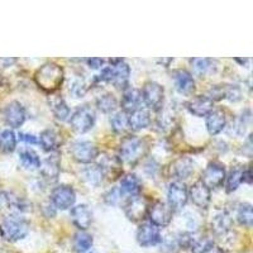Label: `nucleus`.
I'll return each mask as SVG.
<instances>
[{
    "mask_svg": "<svg viewBox=\"0 0 253 253\" xmlns=\"http://www.w3.org/2000/svg\"><path fill=\"white\" fill-rule=\"evenodd\" d=\"M63 78H65V74H63L62 67L58 66L55 62H48L38 69L35 75V81L41 90L48 94H53L61 87Z\"/></svg>",
    "mask_w": 253,
    "mask_h": 253,
    "instance_id": "f257e3e1",
    "label": "nucleus"
},
{
    "mask_svg": "<svg viewBox=\"0 0 253 253\" xmlns=\"http://www.w3.org/2000/svg\"><path fill=\"white\" fill-rule=\"evenodd\" d=\"M29 232V223L23 216L10 214L0 221V234L9 242H17L23 239Z\"/></svg>",
    "mask_w": 253,
    "mask_h": 253,
    "instance_id": "f03ea898",
    "label": "nucleus"
},
{
    "mask_svg": "<svg viewBox=\"0 0 253 253\" xmlns=\"http://www.w3.org/2000/svg\"><path fill=\"white\" fill-rule=\"evenodd\" d=\"M148 144L138 137H126L119 146V160L128 165H135L146 156Z\"/></svg>",
    "mask_w": 253,
    "mask_h": 253,
    "instance_id": "7ed1b4c3",
    "label": "nucleus"
},
{
    "mask_svg": "<svg viewBox=\"0 0 253 253\" xmlns=\"http://www.w3.org/2000/svg\"><path fill=\"white\" fill-rule=\"evenodd\" d=\"M130 78V67L124 62V60L119 61L115 65H110L108 67H104L100 75L96 78V80L101 83L113 84L118 89L126 90L129 86Z\"/></svg>",
    "mask_w": 253,
    "mask_h": 253,
    "instance_id": "20e7f679",
    "label": "nucleus"
},
{
    "mask_svg": "<svg viewBox=\"0 0 253 253\" xmlns=\"http://www.w3.org/2000/svg\"><path fill=\"white\" fill-rule=\"evenodd\" d=\"M95 121H96V115H95L94 109L85 104L76 108L75 112L72 113L70 118V126L75 132L86 133L92 129Z\"/></svg>",
    "mask_w": 253,
    "mask_h": 253,
    "instance_id": "39448f33",
    "label": "nucleus"
},
{
    "mask_svg": "<svg viewBox=\"0 0 253 253\" xmlns=\"http://www.w3.org/2000/svg\"><path fill=\"white\" fill-rule=\"evenodd\" d=\"M141 98L148 109L158 112L162 109L165 99V89L161 84L156 81H147L141 91Z\"/></svg>",
    "mask_w": 253,
    "mask_h": 253,
    "instance_id": "423d86ee",
    "label": "nucleus"
},
{
    "mask_svg": "<svg viewBox=\"0 0 253 253\" xmlns=\"http://www.w3.org/2000/svg\"><path fill=\"white\" fill-rule=\"evenodd\" d=\"M70 153L79 164L90 165L98 158L99 150L96 144L90 141H76L70 147Z\"/></svg>",
    "mask_w": 253,
    "mask_h": 253,
    "instance_id": "0eeeda50",
    "label": "nucleus"
},
{
    "mask_svg": "<svg viewBox=\"0 0 253 253\" xmlns=\"http://www.w3.org/2000/svg\"><path fill=\"white\" fill-rule=\"evenodd\" d=\"M225 176H227V172H225L224 165L213 161L208 164V166L205 167L200 181L211 191V189H219V187L223 186L225 181Z\"/></svg>",
    "mask_w": 253,
    "mask_h": 253,
    "instance_id": "6e6552de",
    "label": "nucleus"
},
{
    "mask_svg": "<svg viewBox=\"0 0 253 253\" xmlns=\"http://www.w3.org/2000/svg\"><path fill=\"white\" fill-rule=\"evenodd\" d=\"M148 219L150 223L157 228H165L170 224L173 216V210L169 207V204L164 202H155L151 207H148Z\"/></svg>",
    "mask_w": 253,
    "mask_h": 253,
    "instance_id": "1a4fd4ad",
    "label": "nucleus"
},
{
    "mask_svg": "<svg viewBox=\"0 0 253 253\" xmlns=\"http://www.w3.org/2000/svg\"><path fill=\"white\" fill-rule=\"evenodd\" d=\"M76 202V193L70 185H58L51 193V203L58 210L71 209Z\"/></svg>",
    "mask_w": 253,
    "mask_h": 253,
    "instance_id": "9d476101",
    "label": "nucleus"
},
{
    "mask_svg": "<svg viewBox=\"0 0 253 253\" xmlns=\"http://www.w3.org/2000/svg\"><path fill=\"white\" fill-rule=\"evenodd\" d=\"M124 213L126 218L133 223H139L144 220L148 213V204L146 199L141 195L130 196L124 204Z\"/></svg>",
    "mask_w": 253,
    "mask_h": 253,
    "instance_id": "9b49d317",
    "label": "nucleus"
},
{
    "mask_svg": "<svg viewBox=\"0 0 253 253\" xmlns=\"http://www.w3.org/2000/svg\"><path fill=\"white\" fill-rule=\"evenodd\" d=\"M167 204L172 210L184 209L189 202V193L184 182L175 181L171 182L167 190Z\"/></svg>",
    "mask_w": 253,
    "mask_h": 253,
    "instance_id": "f8f14e48",
    "label": "nucleus"
},
{
    "mask_svg": "<svg viewBox=\"0 0 253 253\" xmlns=\"http://www.w3.org/2000/svg\"><path fill=\"white\" fill-rule=\"evenodd\" d=\"M4 119L9 126L19 128V126H23L27 119L26 108L19 101H10L4 109Z\"/></svg>",
    "mask_w": 253,
    "mask_h": 253,
    "instance_id": "ddd939ff",
    "label": "nucleus"
},
{
    "mask_svg": "<svg viewBox=\"0 0 253 253\" xmlns=\"http://www.w3.org/2000/svg\"><path fill=\"white\" fill-rule=\"evenodd\" d=\"M137 242L142 247H152L160 245L162 242L160 228L155 227L151 223H143L137 232Z\"/></svg>",
    "mask_w": 253,
    "mask_h": 253,
    "instance_id": "4468645a",
    "label": "nucleus"
},
{
    "mask_svg": "<svg viewBox=\"0 0 253 253\" xmlns=\"http://www.w3.org/2000/svg\"><path fill=\"white\" fill-rule=\"evenodd\" d=\"M187 193H189V199L195 207H198L199 209H208L211 200V193L202 181H196L195 184L191 185L190 189H187Z\"/></svg>",
    "mask_w": 253,
    "mask_h": 253,
    "instance_id": "2eb2a0df",
    "label": "nucleus"
},
{
    "mask_svg": "<svg viewBox=\"0 0 253 253\" xmlns=\"http://www.w3.org/2000/svg\"><path fill=\"white\" fill-rule=\"evenodd\" d=\"M186 108L193 115H195L198 118H203L213 110L214 101L208 95H198V96L187 101Z\"/></svg>",
    "mask_w": 253,
    "mask_h": 253,
    "instance_id": "dca6fc26",
    "label": "nucleus"
},
{
    "mask_svg": "<svg viewBox=\"0 0 253 253\" xmlns=\"http://www.w3.org/2000/svg\"><path fill=\"white\" fill-rule=\"evenodd\" d=\"M70 216H71L72 223L80 230L89 229L92 223V214L89 208H87V205L85 204L72 207L71 211H70Z\"/></svg>",
    "mask_w": 253,
    "mask_h": 253,
    "instance_id": "f3484780",
    "label": "nucleus"
},
{
    "mask_svg": "<svg viewBox=\"0 0 253 253\" xmlns=\"http://www.w3.org/2000/svg\"><path fill=\"white\" fill-rule=\"evenodd\" d=\"M175 86L177 91L182 95H191L195 90V80L193 75L186 70H175L172 72Z\"/></svg>",
    "mask_w": 253,
    "mask_h": 253,
    "instance_id": "a211bd4d",
    "label": "nucleus"
},
{
    "mask_svg": "<svg viewBox=\"0 0 253 253\" xmlns=\"http://www.w3.org/2000/svg\"><path fill=\"white\" fill-rule=\"evenodd\" d=\"M41 173L44 180L49 182L57 181L60 176V157L58 153L52 152L49 157H47L43 162H41Z\"/></svg>",
    "mask_w": 253,
    "mask_h": 253,
    "instance_id": "6ab92c4d",
    "label": "nucleus"
},
{
    "mask_svg": "<svg viewBox=\"0 0 253 253\" xmlns=\"http://www.w3.org/2000/svg\"><path fill=\"white\" fill-rule=\"evenodd\" d=\"M194 161L193 158L186 157H178L177 160L172 162L171 165V175L177 180V181H182L185 178L190 177V175L194 172Z\"/></svg>",
    "mask_w": 253,
    "mask_h": 253,
    "instance_id": "aec40b11",
    "label": "nucleus"
},
{
    "mask_svg": "<svg viewBox=\"0 0 253 253\" xmlns=\"http://www.w3.org/2000/svg\"><path fill=\"white\" fill-rule=\"evenodd\" d=\"M101 171H103L104 177H108L109 180H117L122 175V161L115 156H104L101 158L100 164Z\"/></svg>",
    "mask_w": 253,
    "mask_h": 253,
    "instance_id": "412c9836",
    "label": "nucleus"
},
{
    "mask_svg": "<svg viewBox=\"0 0 253 253\" xmlns=\"http://www.w3.org/2000/svg\"><path fill=\"white\" fill-rule=\"evenodd\" d=\"M142 98L141 91L132 86H128L123 91V96H122V108L126 114H132L137 109L141 108Z\"/></svg>",
    "mask_w": 253,
    "mask_h": 253,
    "instance_id": "4be33fe9",
    "label": "nucleus"
},
{
    "mask_svg": "<svg viewBox=\"0 0 253 253\" xmlns=\"http://www.w3.org/2000/svg\"><path fill=\"white\" fill-rule=\"evenodd\" d=\"M205 124H207V129L210 135L219 134L220 132H223V129L225 128V124H227L225 114L223 113V110L213 109L207 115Z\"/></svg>",
    "mask_w": 253,
    "mask_h": 253,
    "instance_id": "5701e85b",
    "label": "nucleus"
},
{
    "mask_svg": "<svg viewBox=\"0 0 253 253\" xmlns=\"http://www.w3.org/2000/svg\"><path fill=\"white\" fill-rule=\"evenodd\" d=\"M151 122H152V119H151L150 110L142 109V108L133 112L128 117L129 128L132 130H134V132H139V130L148 128L151 126Z\"/></svg>",
    "mask_w": 253,
    "mask_h": 253,
    "instance_id": "b1692460",
    "label": "nucleus"
},
{
    "mask_svg": "<svg viewBox=\"0 0 253 253\" xmlns=\"http://www.w3.org/2000/svg\"><path fill=\"white\" fill-rule=\"evenodd\" d=\"M119 190H121L122 195H128L129 198L130 196L139 195L142 190L141 180L135 175H133V173H128V175H126L121 180Z\"/></svg>",
    "mask_w": 253,
    "mask_h": 253,
    "instance_id": "393cba45",
    "label": "nucleus"
},
{
    "mask_svg": "<svg viewBox=\"0 0 253 253\" xmlns=\"http://www.w3.org/2000/svg\"><path fill=\"white\" fill-rule=\"evenodd\" d=\"M232 225H233L232 219L224 211L216 214L213 218V220H211V229H213V232L216 236H224V234H227L232 229Z\"/></svg>",
    "mask_w": 253,
    "mask_h": 253,
    "instance_id": "a878e982",
    "label": "nucleus"
},
{
    "mask_svg": "<svg viewBox=\"0 0 253 253\" xmlns=\"http://www.w3.org/2000/svg\"><path fill=\"white\" fill-rule=\"evenodd\" d=\"M49 108L58 121L65 122L69 119L70 108L65 99L61 98V96H52V99L49 100Z\"/></svg>",
    "mask_w": 253,
    "mask_h": 253,
    "instance_id": "bb28decb",
    "label": "nucleus"
},
{
    "mask_svg": "<svg viewBox=\"0 0 253 253\" xmlns=\"http://www.w3.org/2000/svg\"><path fill=\"white\" fill-rule=\"evenodd\" d=\"M40 143L46 152H53L60 144V137L53 129H44L40 135Z\"/></svg>",
    "mask_w": 253,
    "mask_h": 253,
    "instance_id": "cd10ccee",
    "label": "nucleus"
},
{
    "mask_svg": "<svg viewBox=\"0 0 253 253\" xmlns=\"http://www.w3.org/2000/svg\"><path fill=\"white\" fill-rule=\"evenodd\" d=\"M242 172H243V167L233 166L225 176V190L228 194L236 191L242 184Z\"/></svg>",
    "mask_w": 253,
    "mask_h": 253,
    "instance_id": "c85d7f7f",
    "label": "nucleus"
},
{
    "mask_svg": "<svg viewBox=\"0 0 253 253\" xmlns=\"http://www.w3.org/2000/svg\"><path fill=\"white\" fill-rule=\"evenodd\" d=\"M96 107L100 112L110 114V113H114L115 109L118 108V100L113 94L105 92L96 99Z\"/></svg>",
    "mask_w": 253,
    "mask_h": 253,
    "instance_id": "c756f323",
    "label": "nucleus"
},
{
    "mask_svg": "<svg viewBox=\"0 0 253 253\" xmlns=\"http://www.w3.org/2000/svg\"><path fill=\"white\" fill-rule=\"evenodd\" d=\"M19 161L27 170H36L41 166V158L33 150H23L19 153Z\"/></svg>",
    "mask_w": 253,
    "mask_h": 253,
    "instance_id": "7c9ffc66",
    "label": "nucleus"
},
{
    "mask_svg": "<svg viewBox=\"0 0 253 253\" xmlns=\"http://www.w3.org/2000/svg\"><path fill=\"white\" fill-rule=\"evenodd\" d=\"M83 175L84 178H85L90 185H92V186H98V185H100L104 178L103 171H101L100 166L95 164H90L89 166L85 167V170L83 171Z\"/></svg>",
    "mask_w": 253,
    "mask_h": 253,
    "instance_id": "2f4dec72",
    "label": "nucleus"
},
{
    "mask_svg": "<svg viewBox=\"0 0 253 253\" xmlns=\"http://www.w3.org/2000/svg\"><path fill=\"white\" fill-rule=\"evenodd\" d=\"M92 237L85 230H80L74 237V248L78 253H85L92 247Z\"/></svg>",
    "mask_w": 253,
    "mask_h": 253,
    "instance_id": "473e14b6",
    "label": "nucleus"
},
{
    "mask_svg": "<svg viewBox=\"0 0 253 253\" xmlns=\"http://www.w3.org/2000/svg\"><path fill=\"white\" fill-rule=\"evenodd\" d=\"M17 147V135L12 129H5L0 133V151L12 153Z\"/></svg>",
    "mask_w": 253,
    "mask_h": 253,
    "instance_id": "72a5a7b5",
    "label": "nucleus"
},
{
    "mask_svg": "<svg viewBox=\"0 0 253 253\" xmlns=\"http://www.w3.org/2000/svg\"><path fill=\"white\" fill-rule=\"evenodd\" d=\"M110 126L117 134H123L128 130L129 124H128V114L124 112L114 113L110 117Z\"/></svg>",
    "mask_w": 253,
    "mask_h": 253,
    "instance_id": "f704fd0d",
    "label": "nucleus"
},
{
    "mask_svg": "<svg viewBox=\"0 0 253 253\" xmlns=\"http://www.w3.org/2000/svg\"><path fill=\"white\" fill-rule=\"evenodd\" d=\"M237 220L241 225L246 228L252 227L253 223V211L252 205L250 203H242L237 210Z\"/></svg>",
    "mask_w": 253,
    "mask_h": 253,
    "instance_id": "c9c22d12",
    "label": "nucleus"
},
{
    "mask_svg": "<svg viewBox=\"0 0 253 253\" xmlns=\"http://www.w3.org/2000/svg\"><path fill=\"white\" fill-rule=\"evenodd\" d=\"M193 72L199 78H203L211 70V60L209 58H191L190 60Z\"/></svg>",
    "mask_w": 253,
    "mask_h": 253,
    "instance_id": "e433bc0d",
    "label": "nucleus"
},
{
    "mask_svg": "<svg viewBox=\"0 0 253 253\" xmlns=\"http://www.w3.org/2000/svg\"><path fill=\"white\" fill-rule=\"evenodd\" d=\"M86 90V84L84 83V80H81V79H76L70 86V92L75 95V98H83Z\"/></svg>",
    "mask_w": 253,
    "mask_h": 253,
    "instance_id": "4c0bfd02",
    "label": "nucleus"
},
{
    "mask_svg": "<svg viewBox=\"0 0 253 253\" xmlns=\"http://www.w3.org/2000/svg\"><path fill=\"white\" fill-rule=\"evenodd\" d=\"M250 123H251V112L247 109L243 112V114H242L241 117H239L238 121H237V124H236L237 133H238V134H245L246 128H247V126Z\"/></svg>",
    "mask_w": 253,
    "mask_h": 253,
    "instance_id": "58836bf2",
    "label": "nucleus"
},
{
    "mask_svg": "<svg viewBox=\"0 0 253 253\" xmlns=\"http://www.w3.org/2000/svg\"><path fill=\"white\" fill-rule=\"evenodd\" d=\"M122 196L123 195H122L119 187H114V189L109 190V191L105 194V196H104V198H105V202H107L108 204L115 205V204H118Z\"/></svg>",
    "mask_w": 253,
    "mask_h": 253,
    "instance_id": "ea45409f",
    "label": "nucleus"
},
{
    "mask_svg": "<svg viewBox=\"0 0 253 253\" xmlns=\"http://www.w3.org/2000/svg\"><path fill=\"white\" fill-rule=\"evenodd\" d=\"M19 137V141L24 142L27 144H37L38 143V139L36 135L33 134H29V133H19L18 134Z\"/></svg>",
    "mask_w": 253,
    "mask_h": 253,
    "instance_id": "a19ab883",
    "label": "nucleus"
},
{
    "mask_svg": "<svg viewBox=\"0 0 253 253\" xmlns=\"http://www.w3.org/2000/svg\"><path fill=\"white\" fill-rule=\"evenodd\" d=\"M104 62H105V60H103V58H87L86 60L87 66L92 70L101 69L104 65Z\"/></svg>",
    "mask_w": 253,
    "mask_h": 253,
    "instance_id": "79ce46f5",
    "label": "nucleus"
},
{
    "mask_svg": "<svg viewBox=\"0 0 253 253\" xmlns=\"http://www.w3.org/2000/svg\"><path fill=\"white\" fill-rule=\"evenodd\" d=\"M242 182L243 184H252V170L251 166L243 167V172H242Z\"/></svg>",
    "mask_w": 253,
    "mask_h": 253,
    "instance_id": "37998d69",
    "label": "nucleus"
},
{
    "mask_svg": "<svg viewBox=\"0 0 253 253\" xmlns=\"http://www.w3.org/2000/svg\"><path fill=\"white\" fill-rule=\"evenodd\" d=\"M234 61L238 63H241L242 66H243V65H247V63L250 62V58H234Z\"/></svg>",
    "mask_w": 253,
    "mask_h": 253,
    "instance_id": "c03bdc74",
    "label": "nucleus"
},
{
    "mask_svg": "<svg viewBox=\"0 0 253 253\" xmlns=\"http://www.w3.org/2000/svg\"><path fill=\"white\" fill-rule=\"evenodd\" d=\"M208 253H225V252H224V251H223V250H221V248H219V247H213Z\"/></svg>",
    "mask_w": 253,
    "mask_h": 253,
    "instance_id": "a18cd8bd",
    "label": "nucleus"
},
{
    "mask_svg": "<svg viewBox=\"0 0 253 253\" xmlns=\"http://www.w3.org/2000/svg\"><path fill=\"white\" fill-rule=\"evenodd\" d=\"M0 85H1V75H0Z\"/></svg>",
    "mask_w": 253,
    "mask_h": 253,
    "instance_id": "49530a36",
    "label": "nucleus"
},
{
    "mask_svg": "<svg viewBox=\"0 0 253 253\" xmlns=\"http://www.w3.org/2000/svg\"><path fill=\"white\" fill-rule=\"evenodd\" d=\"M91 253H96V252H91Z\"/></svg>",
    "mask_w": 253,
    "mask_h": 253,
    "instance_id": "de8ad7c7",
    "label": "nucleus"
}]
</instances>
